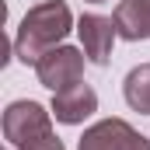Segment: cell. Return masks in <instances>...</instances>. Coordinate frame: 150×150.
<instances>
[{
    "mask_svg": "<svg viewBox=\"0 0 150 150\" xmlns=\"http://www.w3.org/2000/svg\"><path fill=\"white\" fill-rule=\"evenodd\" d=\"M74 14L63 0H42L35 7H28V14L21 18L18 32H14V56L25 67H35L38 59L63 45V38L74 32Z\"/></svg>",
    "mask_w": 150,
    "mask_h": 150,
    "instance_id": "obj_1",
    "label": "cell"
},
{
    "mask_svg": "<svg viewBox=\"0 0 150 150\" xmlns=\"http://www.w3.org/2000/svg\"><path fill=\"white\" fill-rule=\"evenodd\" d=\"M52 133V108L38 105L32 98H21V101H11L7 112H4V136L11 147H25L38 136Z\"/></svg>",
    "mask_w": 150,
    "mask_h": 150,
    "instance_id": "obj_2",
    "label": "cell"
},
{
    "mask_svg": "<svg viewBox=\"0 0 150 150\" xmlns=\"http://www.w3.org/2000/svg\"><path fill=\"white\" fill-rule=\"evenodd\" d=\"M84 63H87L84 49L63 42V45L49 49V52L35 63V77H38L42 87H49V91L56 94V91H67V87H74V84L84 80Z\"/></svg>",
    "mask_w": 150,
    "mask_h": 150,
    "instance_id": "obj_3",
    "label": "cell"
},
{
    "mask_svg": "<svg viewBox=\"0 0 150 150\" xmlns=\"http://www.w3.org/2000/svg\"><path fill=\"white\" fill-rule=\"evenodd\" d=\"M77 35H80V49H84L87 63L105 67L108 56H112L115 38H119V28H115V18H105V14H80V18H77Z\"/></svg>",
    "mask_w": 150,
    "mask_h": 150,
    "instance_id": "obj_4",
    "label": "cell"
},
{
    "mask_svg": "<svg viewBox=\"0 0 150 150\" xmlns=\"http://www.w3.org/2000/svg\"><path fill=\"white\" fill-rule=\"evenodd\" d=\"M52 119L56 122H63V126H80L84 119H91V115L98 112V94H94V87L91 84H74V87H67V91H56L52 94Z\"/></svg>",
    "mask_w": 150,
    "mask_h": 150,
    "instance_id": "obj_5",
    "label": "cell"
},
{
    "mask_svg": "<svg viewBox=\"0 0 150 150\" xmlns=\"http://www.w3.org/2000/svg\"><path fill=\"white\" fill-rule=\"evenodd\" d=\"M133 133H136V129H133L126 119H101V122H94V126L84 129L77 150H122L129 143Z\"/></svg>",
    "mask_w": 150,
    "mask_h": 150,
    "instance_id": "obj_6",
    "label": "cell"
},
{
    "mask_svg": "<svg viewBox=\"0 0 150 150\" xmlns=\"http://www.w3.org/2000/svg\"><path fill=\"white\" fill-rule=\"evenodd\" d=\"M112 18L119 28V38H126V42L150 38V0H119Z\"/></svg>",
    "mask_w": 150,
    "mask_h": 150,
    "instance_id": "obj_7",
    "label": "cell"
},
{
    "mask_svg": "<svg viewBox=\"0 0 150 150\" xmlns=\"http://www.w3.org/2000/svg\"><path fill=\"white\" fill-rule=\"evenodd\" d=\"M122 98L133 112L140 115H150V63H140L133 67L126 80H122Z\"/></svg>",
    "mask_w": 150,
    "mask_h": 150,
    "instance_id": "obj_8",
    "label": "cell"
},
{
    "mask_svg": "<svg viewBox=\"0 0 150 150\" xmlns=\"http://www.w3.org/2000/svg\"><path fill=\"white\" fill-rule=\"evenodd\" d=\"M18 150H67V143L56 133H45V136H38V140H32V143H25V147H18Z\"/></svg>",
    "mask_w": 150,
    "mask_h": 150,
    "instance_id": "obj_9",
    "label": "cell"
},
{
    "mask_svg": "<svg viewBox=\"0 0 150 150\" xmlns=\"http://www.w3.org/2000/svg\"><path fill=\"white\" fill-rule=\"evenodd\" d=\"M122 150H150V136H140V133H133V136H129V143H126Z\"/></svg>",
    "mask_w": 150,
    "mask_h": 150,
    "instance_id": "obj_10",
    "label": "cell"
},
{
    "mask_svg": "<svg viewBox=\"0 0 150 150\" xmlns=\"http://www.w3.org/2000/svg\"><path fill=\"white\" fill-rule=\"evenodd\" d=\"M87 4H105V0H87Z\"/></svg>",
    "mask_w": 150,
    "mask_h": 150,
    "instance_id": "obj_11",
    "label": "cell"
}]
</instances>
